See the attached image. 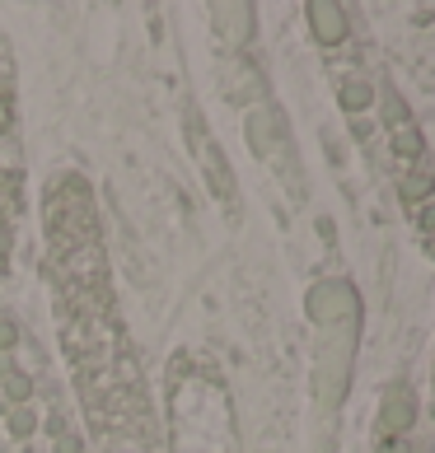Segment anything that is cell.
<instances>
[{
  "instance_id": "6da1fadb",
  "label": "cell",
  "mask_w": 435,
  "mask_h": 453,
  "mask_svg": "<svg viewBox=\"0 0 435 453\" xmlns=\"http://www.w3.org/2000/svg\"><path fill=\"white\" fill-rule=\"evenodd\" d=\"M43 234H47V290H52L57 337L66 369L85 407L98 453H150V393L131 350L122 309H117L104 229H98L89 182L61 169L43 192Z\"/></svg>"
},
{
  "instance_id": "7a4b0ae2",
  "label": "cell",
  "mask_w": 435,
  "mask_h": 453,
  "mask_svg": "<svg viewBox=\"0 0 435 453\" xmlns=\"http://www.w3.org/2000/svg\"><path fill=\"white\" fill-rule=\"evenodd\" d=\"M169 453H239L225 383L188 356L169 374Z\"/></svg>"
},
{
  "instance_id": "3957f363",
  "label": "cell",
  "mask_w": 435,
  "mask_h": 453,
  "mask_svg": "<svg viewBox=\"0 0 435 453\" xmlns=\"http://www.w3.org/2000/svg\"><path fill=\"white\" fill-rule=\"evenodd\" d=\"M384 145H389V169H393V188L403 196V211L412 215L416 234L426 243H435V159L422 141L412 108L398 98L393 89H384Z\"/></svg>"
},
{
  "instance_id": "277c9868",
  "label": "cell",
  "mask_w": 435,
  "mask_h": 453,
  "mask_svg": "<svg viewBox=\"0 0 435 453\" xmlns=\"http://www.w3.org/2000/svg\"><path fill=\"white\" fill-rule=\"evenodd\" d=\"M24 211V145H19V94H14V52L0 38V276L10 272L14 225Z\"/></svg>"
},
{
  "instance_id": "5b68a950",
  "label": "cell",
  "mask_w": 435,
  "mask_h": 453,
  "mask_svg": "<svg viewBox=\"0 0 435 453\" xmlns=\"http://www.w3.org/2000/svg\"><path fill=\"white\" fill-rule=\"evenodd\" d=\"M416 393L408 379H393L379 402V440L375 453H416Z\"/></svg>"
},
{
  "instance_id": "8992f818",
  "label": "cell",
  "mask_w": 435,
  "mask_h": 453,
  "mask_svg": "<svg viewBox=\"0 0 435 453\" xmlns=\"http://www.w3.org/2000/svg\"><path fill=\"white\" fill-rule=\"evenodd\" d=\"M305 19H309V33H314V42L323 47H342L351 38V28H346V10L342 5H332V0H314V5H305Z\"/></svg>"
},
{
  "instance_id": "52a82bcc",
  "label": "cell",
  "mask_w": 435,
  "mask_h": 453,
  "mask_svg": "<svg viewBox=\"0 0 435 453\" xmlns=\"http://www.w3.org/2000/svg\"><path fill=\"white\" fill-rule=\"evenodd\" d=\"M431 397H435V356H431Z\"/></svg>"
}]
</instances>
